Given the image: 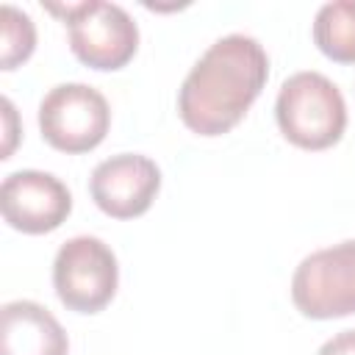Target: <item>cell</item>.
<instances>
[{
    "mask_svg": "<svg viewBox=\"0 0 355 355\" xmlns=\"http://www.w3.org/2000/svg\"><path fill=\"white\" fill-rule=\"evenodd\" d=\"M111 125L108 100L86 83H58L39 103V130L61 153L94 150Z\"/></svg>",
    "mask_w": 355,
    "mask_h": 355,
    "instance_id": "5",
    "label": "cell"
},
{
    "mask_svg": "<svg viewBox=\"0 0 355 355\" xmlns=\"http://www.w3.org/2000/svg\"><path fill=\"white\" fill-rule=\"evenodd\" d=\"M116 283V255L97 236H75L58 247L53 261V288L69 311H103L114 300Z\"/></svg>",
    "mask_w": 355,
    "mask_h": 355,
    "instance_id": "4",
    "label": "cell"
},
{
    "mask_svg": "<svg viewBox=\"0 0 355 355\" xmlns=\"http://www.w3.org/2000/svg\"><path fill=\"white\" fill-rule=\"evenodd\" d=\"M0 355H69V338L44 305L14 300L0 311Z\"/></svg>",
    "mask_w": 355,
    "mask_h": 355,
    "instance_id": "9",
    "label": "cell"
},
{
    "mask_svg": "<svg viewBox=\"0 0 355 355\" xmlns=\"http://www.w3.org/2000/svg\"><path fill=\"white\" fill-rule=\"evenodd\" d=\"M0 211L14 230L39 236L67 222L72 211V194L50 172L19 169L11 172L0 186Z\"/></svg>",
    "mask_w": 355,
    "mask_h": 355,
    "instance_id": "7",
    "label": "cell"
},
{
    "mask_svg": "<svg viewBox=\"0 0 355 355\" xmlns=\"http://www.w3.org/2000/svg\"><path fill=\"white\" fill-rule=\"evenodd\" d=\"M291 300L308 319L355 313V241L311 252L291 277Z\"/></svg>",
    "mask_w": 355,
    "mask_h": 355,
    "instance_id": "6",
    "label": "cell"
},
{
    "mask_svg": "<svg viewBox=\"0 0 355 355\" xmlns=\"http://www.w3.org/2000/svg\"><path fill=\"white\" fill-rule=\"evenodd\" d=\"M275 116L280 133L302 150L333 147L347 128V103L338 86L322 72L305 69L283 80Z\"/></svg>",
    "mask_w": 355,
    "mask_h": 355,
    "instance_id": "2",
    "label": "cell"
},
{
    "mask_svg": "<svg viewBox=\"0 0 355 355\" xmlns=\"http://www.w3.org/2000/svg\"><path fill=\"white\" fill-rule=\"evenodd\" d=\"M313 42L327 58L355 64V0L324 3L313 19Z\"/></svg>",
    "mask_w": 355,
    "mask_h": 355,
    "instance_id": "10",
    "label": "cell"
},
{
    "mask_svg": "<svg viewBox=\"0 0 355 355\" xmlns=\"http://www.w3.org/2000/svg\"><path fill=\"white\" fill-rule=\"evenodd\" d=\"M161 189V169L139 153H119L100 161L89 178L94 205L114 219L141 216Z\"/></svg>",
    "mask_w": 355,
    "mask_h": 355,
    "instance_id": "8",
    "label": "cell"
},
{
    "mask_svg": "<svg viewBox=\"0 0 355 355\" xmlns=\"http://www.w3.org/2000/svg\"><path fill=\"white\" fill-rule=\"evenodd\" d=\"M0 105H3V119H6V141H3V155L0 158H11V150H14V141H17V111H14L8 97H3Z\"/></svg>",
    "mask_w": 355,
    "mask_h": 355,
    "instance_id": "13",
    "label": "cell"
},
{
    "mask_svg": "<svg viewBox=\"0 0 355 355\" xmlns=\"http://www.w3.org/2000/svg\"><path fill=\"white\" fill-rule=\"evenodd\" d=\"M269 78V58L258 39L227 33L216 39L189 69L178 111L189 130L222 136L241 122Z\"/></svg>",
    "mask_w": 355,
    "mask_h": 355,
    "instance_id": "1",
    "label": "cell"
},
{
    "mask_svg": "<svg viewBox=\"0 0 355 355\" xmlns=\"http://www.w3.org/2000/svg\"><path fill=\"white\" fill-rule=\"evenodd\" d=\"M316 355H355V330H341L327 338Z\"/></svg>",
    "mask_w": 355,
    "mask_h": 355,
    "instance_id": "12",
    "label": "cell"
},
{
    "mask_svg": "<svg viewBox=\"0 0 355 355\" xmlns=\"http://www.w3.org/2000/svg\"><path fill=\"white\" fill-rule=\"evenodd\" d=\"M36 47V25L33 19L11 3L0 6V67L14 69L31 58Z\"/></svg>",
    "mask_w": 355,
    "mask_h": 355,
    "instance_id": "11",
    "label": "cell"
},
{
    "mask_svg": "<svg viewBox=\"0 0 355 355\" xmlns=\"http://www.w3.org/2000/svg\"><path fill=\"white\" fill-rule=\"evenodd\" d=\"M47 11L58 14L69 28V47L78 61L92 69H122L139 47V28L133 17L103 0H83L55 6L47 3Z\"/></svg>",
    "mask_w": 355,
    "mask_h": 355,
    "instance_id": "3",
    "label": "cell"
}]
</instances>
